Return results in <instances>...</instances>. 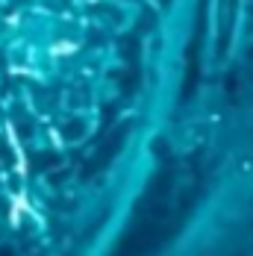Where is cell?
Listing matches in <instances>:
<instances>
[{
	"mask_svg": "<svg viewBox=\"0 0 253 256\" xmlns=\"http://www.w3.org/2000/svg\"><path fill=\"white\" fill-rule=\"evenodd\" d=\"M238 171H248V174H253V159H248V162L242 159V162H238Z\"/></svg>",
	"mask_w": 253,
	"mask_h": 256,
	"instance_id": "1",
	"label": "cell"
}]
</instances>
